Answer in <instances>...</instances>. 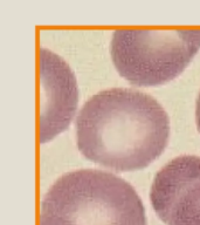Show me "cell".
Wrapping results in <instances>:
<instances>
[{"label": "cell", "instance_id": "1", "mask_svg": "<svg viewBox=\"0 0 200 225\" xmlns=\"http://www.w3.org/2000/svg\"><path fill=\"white\" fill-rule=\"evenodd\" d=\"M168 116L156 98L109 88L84 103L76 118L77 147L87 158L118 171L143 169L165 149Z\"/></svg>", "mask_w": 200, "mask_h": 225}, {"label": "cell", "instance_id": "2", "mask_svg": "<svg viewBox=\"0 0 200 225\" xmlns=\"http://www.w3.org/2000/svg\"><path fill=\"white\" fill-rule=\"evenodd\" d=\"M40 225H146L131 184L110 172L80 169L64 173L41 203Z\"/></svg>", "mask_w": 200, "mask_h": 225}, {"label": "cell", "instance_id": "3", "mask_svg": "<svg viewBox=\"0 0 200 225\" xmlns=\"http://www.w3.org/2000/svg\"><path fill=\"white\" fill-rule=\"evenodd\" d=\"M200 48V30H116L111 56L119 74L139 86L179 75Z\"/></svg>", "mask_w": 200, "mask_h": 225}, {"label": "cell", "instance_id": "4", "mask_svg": "<svg viewBox=\"0 0 200 225\" xmlns=\"http://www.w3.org/2000/svg\"><path fill=\"white\" fill-rule=\"evenodd\" d=\"M151 203L168 225H200V156L181 155L155 176Z\"/></svg>", "mask_w": 200, "mask_h": 225}, {"label": "cell", "instance_id": "5", "mask_svg": "<svg viewBox=\"0 0 200 225\" xmlns=\"http://www.w3.org/2000/svg\"><path fill=\"white\" fill-rule=\"evenodd\" d=\"M78 101L73 70L52 51L40 48V139L45 143L67 128Z\"/></svg>", "mask_w": 200, "mask_h": 225}]
</instances>
